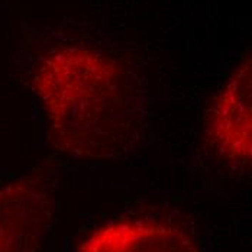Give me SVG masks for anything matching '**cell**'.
Wrapping results in <instances>:
<instances>
[{
  "instance_id": "6da1fadb",
  "label": "cell",
  "mask_w": 252,
  "mask_h": 252,
  "mask_svg": "<svg viewBox=\"0 0 252 252\" xmlns=\"http://www.w3.org/2000/svg\"><path fill=\"white\" fill-rule=\"evenodd\" d=\"M31 86L51 145L61 154L81 161L116 159L139 142L142 90L116 58L86 45L57 47L36 61Z\"/></svg>"
},
{
  "instance_id": "7a4b0ae2",
  "label": "cell",
  "mask_w": 252,
  "mask_h": 252,
  "mask_svg": "<svg viewBox=\"0 0 252 252\" xmlns=\"http://www.w3.org/2000/svg\"><path fill=\"white\" fill-rule=\"evenodd\" d=\"M251 57L247 54L212 103L204 124V138L213 152L229 165L251 164Z\"/></svg>"
},
{
  "instance_id": "3957f363",
  "label": "cell",
  "mask_w": 252,
  "mask_h": 252,
  "mask_svg": "<svg viewBox=\"0 0 252 252\" xmlns=\"http://www.w3.org/2000/svg\"><path fill=\"white\" fill-rule=\"evenodd\" d=\"M54 184L29 174L0 187V252H38L54 216Z\"/></svg>"
},
{
  "instance_id": "277c9868",
  "label": "cell",
  "mask_w": 252,
  "mask_h": 252,
  "mask_svg": "<svg viewBox=\"0 0 252 252\" xmlns=\"http://www.w3.org/2000/svg\"><path fill=\"white\" fill-rule=\"evenodd\" d=\"M77 252H200L180 227L152 220H113L92 230Z\"/></svg>"
}]
</instances>
